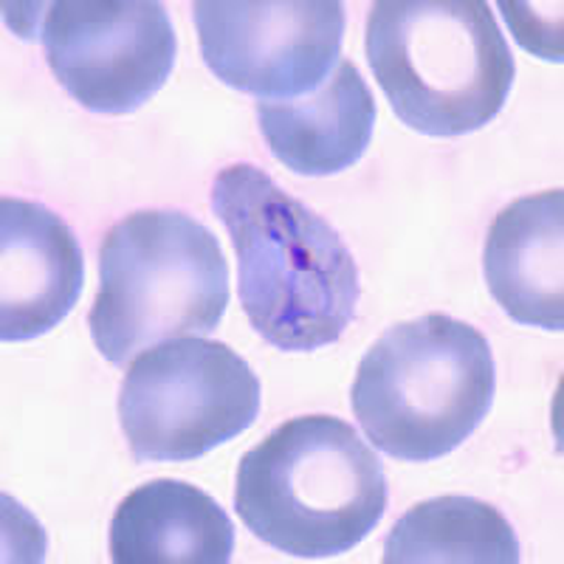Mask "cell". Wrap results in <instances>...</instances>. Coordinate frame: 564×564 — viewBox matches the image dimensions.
Masks as SVG:
<instances>
[{
	"mask_svg": "<svg viewBox=\"0 0 564 564\" xmlns=\"http://www.w3.org/2000/svg\"><path fill=\"white\" fill-rule=\"evenodd\" d=\"M83 280V249L59 215L37 200H0V339L54 330L77 305Z\"/></svg>",
	"mask_w": 564,
	"mask_h": 564,
	"instance_id": "9",
	"label": "cell"
},
{
	"mask_svg": "<svg viewBox=\"0 0 564 564\" xmlns=\"http://www.w3.org/2000/svg\"><path fill=\"white\" fill-rule=\"evenodd\" d=\"M193 12L206 68L257 102L308 97L339 65V0H198Z\"/></svg>",
	"mask_w": 564,
	"mask_h": 564,
	"instance_id": "8",
	"label": "cell"
},
{
	"mask_svg": "<svg viewBox=\"0 0 564 564\" xmlns=\"http://www.w3.org/2000/svg\"><path fill=\"white\" fill-rule=\"evenodd\" d=\"M212 209L238 254L240 305L257 334L289 352L339 341L361 296L339 231L254 164L220 170Z\"/></svg>",
	"mask_w": 564,
	"mask_h": 564,
	"instance_id": "1",
	"label": "cell"
},
{
	"mask_svg": "<svg viewBox=\"0 0 564 564\" xmlns=\"http://www.w3.org/2000/svg\"><path fill=\"white\" fill-rule=\"evenodd\" d=\"M271 155L291 173L325 178L350 170L370 148L376 102L356 63L339 59L314 94L294 102H257Z\"/></svg>",
	"mask_w": 564,
	"mask_h": 564,
	"instance_id": "11",
	"label": "cell"
},
{
	"mask_svg": "<svg viewBox=\"0 0 564 564\" xmlns=\"http://www.w3.org/2000/svg\"><path fill=\"white\" fill-rule=\"evenodd\" d=\"M350 404L379 452L404 463L437 460L491 412V345L449 314L392 325L359 361Z\"/></svg>",
	"mask_w": 564,
	"mask_h": 564,
	"instance_id": "4",
	"label": "cell"
},
{
	"mask_svg": "<svg viewBox=\"0 0 564 564\" xmlns=\"http://www.w3.org/2000/svg\"><path fill=\"white\" fill-rule=\"evenodd\" d=\"M367 59L398 119L435 139L494 122L517 74L506 34L482 0L372 3Z\"/></svg>",
	"mask_w": 564,
	"mask_h": 564,
	"instance_id": "3",
	"label": "cell"
},
{
	"mask_svg": "<svg viewBox=\"0 0 564 564\" xmlns=\"http://www.w3.org/2000/svg\"><path fill=\"white\" fill-rule=\"evenodd\" d=\"M260 404V379L229 345L181 336L124 372L119 423L139 463H186L243 435Z\"/></svg>",
	"mask_w": 564,
	"mask_h": 564,
	"instance_id": "6",
	"label": "cell"
},
{
	"mask_svg": "<svg viewBox=\"0 0 564 564\" xmlns=\"http://www.w3.org/2000/svg\"><path fill=\"white\" fill-rule=\"evenodd\" d=\"M491 296L513 322L564 330V193L528 195L494 218L482 251Z\"/></svg>",
	"mask_w": 564,
	"mask_h": 564,
	"instance_id": "10",
	"label": "cell"
},
{
	"mask_svg": "<svg viewBox=\"0 0 564 564\" xmlns=\"http://www.w3.org/2000/svg\"><path fill=\"white\" fill-rule=\"evenodd\" d=\"M40 23L48 68L85 110L133 113L173 74L178 40L155 0H57Z\"/></svg>",
	"mask_w": 564,
	"mask_h": 564,
	"instance_id": "7",
	"label": "cell"
},
{
	"mask_svg": "<svg viewBox=\"0 0 564 564\" xmlns=\"http://www.w3.org/2000/svg\"><path fill=\"white\" fill-rule=\"evenodd\" d=\"M116 564H229L235 525L198 486L150 480L130 491L108 528Z\"/></svg>",
	"mask_w": 564,
	"mask_h": 564,
	"instance_id": "12",
	"label": "cell"
},
{
	"mask_svg": "<svg viewBox=\"0 0 564 564\" xmlns=\"http://www.w3.org/2000/svg\"><path fill=\"white\" fill-rule=\"evenodd\" d=\"M229 305V263L193 215L144 209L122 218L99 249V291L88 314L110 365L181 336H206Z\"/></svg>",
	"mask_w": 564,
	"mask_h": 564,
	"instance_id": "5",
	"label": "cell"
},
{
	"mask_svg": "<svg viewBox=\"0 0 564 564\" xmlns=\"http://www.w3.org/2000/svg\"><path fill=\"white\" fill-rule=\"evenodd\" d=\"M387 564H517L520 539L500 508L446 494L417 502L384 539Z\"/></svg>",
	"mask_w": 564,
	"mask_h": 564,
	"instance_id": "13",
	"label": "cell"
},
{
	"mask_svg": "<svg viewBox=\"0 0 564 564\" xmlns=\"http://www.w3.org/2000/svg\"><path fill=\"white\" fill-rule=\"evenodd\" d=\"M390 486L370 443L334 415L291 417L243 455L235 508L260 542L296 558H330L372 533Z\"/></svg>",
	"mask_w": 564,
	"mask_h": 564,
	"instance_id": "2",
	"label": "cell"
}]
</instances>
